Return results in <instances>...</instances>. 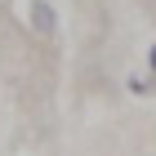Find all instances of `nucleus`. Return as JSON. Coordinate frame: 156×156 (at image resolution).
<instances>
[{
	"label": "nucleus",
	"instance_id": "obj_1",
	"mask_svg": "<svg viewBox=\"0 0 156 156\" xmlns=\"http://www.w3.org/2000/svg\"><path fill=\"white\" fill-rule=\"evenodd\" d=\"M27 18H31V27H36L40 36H54V5H45V0H31V13H27Z\"/></svg>",
	"mask_w": 156,
	"mask_h": 156
},
{
	"label": "nucleus",
	"instance_id": "obj_2",
	"mask_svg": "<svg viewBox=\"0 0 156 156\" xmlns=\"http://www.w3.org/2000/svg\"><path fill=\"white\" fill-rule=\"evenodd\" d=\"M147 67H152V72H156V45L147 49Z\"/></svg>",
	"mask_w": 156,
	"mask_h": 156
}]
</instances>
